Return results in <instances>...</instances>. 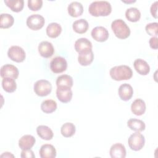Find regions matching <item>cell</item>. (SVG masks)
Wrapping results in <instances>:
<instances>
[{
    "instance_id": "obj_30",
    "label": "cell",
    "mask_w": 158,
    "mask_h": 158,
    "mask_svg": "<svg viewBox=\"0 0 158 158\" xmlns=\"http://www.w3.org/2000/svg\"><path fill=\"white\" fill-rule=\"evenodd\" d=\"M4 3L12 11L15 12H20L24 6L23 0H4Z\"/></svg>"
},
{
    "instance_id": "obj_34",
    "label": "cell",
    "mask_w": 158,
    "mask_h": 158,
    "mask_svg": "<svg viewBox=\"0 0 158 158\" xmlns=\"http://www.w3.org/2000/svg\"><path fill=\"white\" fill-rule=\"evenodd\" d=\"M43 6L42 0H28V8L33 10L36 11L41 8Z\"/></svg>"
},
{
    "instance_id": "obj_28",
    "label": "cell",
    "mask_w": 158,
    "mask_h": 158,
    "mask_svg": "<svg viewBox=\"0 0 158 158\" xmlns=\"http://www.w3.org/2000/svg\"><path fill=\"white\" fill-rule=\"evenodd\" d=\"M126 18L130 22H138L141 17V12L136 7H130L125 12Z\"/></svg>"
},
{
    "instance_id": "obj_3",
    "label": "cell",
    "mask_w": 158,
    "mask_h": 158,
    "mask_svg": "<svg viewBox=\"0 0 158 158\" xmlns=\"http://www.w3.org/2000/svg\"><path fill=\"white\" fill-rule=\"evenodd\" d=\"M111 28L115 36L118 38L125 39L130 35V28L122 19L114 20L111 23Z\"/></svg>"
},
{
    "instance_id": "obj_20",
    "label": "cell",
    "mask_w": 158,
    "mask_h": 158,
    "mask_svg": "<svg viewBox=\"0 0 158 158\" xmlns=\"http://www.w3.org/2000/svg\"><path fill=\"white\" fill-rule=\"evenodd\" d=\"M131 112L136 115H141L146 111L145 102L141 99H135L131 105Z\"/></svg>"
},
{
    "instance_id": "obj_38",
    "label": "cell",
    "mask_w": 158,
    "mask_h": 158,
    "mask_svg": "<svg viewBox=\"0 0 158 158\" xmlns=\"http://www.w3.org/2000/svg\"><path fill=\"white\" fill-rule=\"evenodd\" d=\"M1 157H14V156L13 154H10V152H4V153L1 156Z\"/></svg>"
},
{
    "instance_id": "obj_33",
    "label": "cell",
    "mask_w": 158,
    "mask_h": 158,
    "mask_svg": "<svg viewBox=\"0 0 158 158\" xmlns=\"http://www.w3.org/2000/svg\"><path fill=\"white\" fill-rule=\"evenodd\" d=\"M145 29L148 35L157 37L158 35V23L157 22H152L147 24Z\"/></svg>"
},
{
    "instance_id": "obj_36",
    "label": "cell",
    "mask_w": 158,
    "mask_h": 158,
    "mask_svg": "<svg viewBox=\"0 0 158 158\" xmlns=\"http://www.w3.org/2000/svg\"><path fill=\"white\" fill-rule=\"evenodd\" d=\"M150 47L154 49L158 48V38L156 36H152L149 39V41Z\"/></svg>"
},
{
    "instance_id": "obj_9",
    "label": "cell",
    "mask_w": 158,
    "mask_h": 158,
    "mask_svg": "<svg viewBox=\"0 0 158 158\" xmlns=\"http://www.w3.org/2000/svg\"><path fill=\"white\" fill-rule=\"evenodd\" d=\"M75 49L78 54L88 53L92 51V43L86 38H80L75 41Z\"/></svg>"
},
{
    "instance_id": "obj_4",
    "label": "cell",
    "mask_w": 158,
    "mask_h": 158,
    "mask_svg": "<svg viewBox=\"0 0 158 158\" xmlns=\"http://www.w3.org/2000/svg\"><path fill=\"white\" fill-rule=\"evenodd\" d=\"M145 139L144 136L139 132L131 134L128 139V144L130 148L135 151L141 150L144 146Z\"/></svg>"
},
{
    "instance_id": "obj_26",
    "label": "cell",
    "mask_w": 158,
    "mask_h": 158,
    "mask_svg": "<svg viewBox=\"0 0 158 158\" xmlns=\"http://www.w3.org/2000/svg\"><path fill=\"white\" fill-rule=\"evenodd\" d=\"M57 106V102L55 101L52 99H46L41 102V109L43 112L50 114L56 110Z\"/></svg>"
},
{
    "instance_id": "obj_31",
    "label": "cell",
    "mask_w": 158,
    "mask_h": 158,
    "mask_svg": "<svg viewBox=\"0 0 158 158\" xmlns=\"http://www.w3.org/2000/svg\"><path fill=\"white\" fill-rule=\"evenodd\" d=\"M75 126L70 122H67L62 125L60 128V132L63 136L69 138L72 136L75 133Z\"/></svg>"
},
{
    "instance_id": "obj_25",
    "label": "cell",
    "mask_w": 158,
    "mask_h": 158,
    "mask_svg": "<svg viewBox=\"0 0 158 158\" xmlns=\"http://www.w3.org/2000/svg\"><path fill=\"white\" fill-rule=\"evenodd\" d=\"M61 31V26L56 22H52L49 23L46 28V34L49 37L52 38H55L59 36Z\"/></svg>"
},
{
    "instance_id": "obj_12",
    "label": "cell",
    "mask_w": 158,
    "mask_h": 158,
    "mask_svg": "<svg viewBox=\"0 0 158 158\" xmlns=\"http://www.w3.org/2000/svg\"><path fill=\"white\" fill-rule=\"evenodd\" d=\"M38 49L40 56L44 58L51 57L54 52L53 45L51 43L47 41L41 42L38 45Z\"/></svg>"
},
{
    "instance_id": "obj_14",
    "label": "cell",
    "mask_w": 158,
    "mask_h": 158,
    "mask_svg": "<svg viewBox=\"0 0 158 158\" xmlns=\"http://www.w3.org/2000/svg\"><path fill=\"white\" fill-rule=\"evenodd\" d=\"M112 158H125L126 157V149L121 143L113 144L109 151Z\"/></svg>"
},
{
    "instance_id": "obj_24",
    "label": "cell",
    "mask_w": 158,
    "mask_h": 158,
    "mask_svg": "<svg viewBox=\"0 0 158 158\" xmlns=\"http://www.w3.org/2000/svg\"><path fill=\"white\" fill-rule=\"evenodd\" d=\"M73 30L79 34H83L87 31L89 25L88 22L84 19H80L75 21L72 25Z\"/></svg>"
},
{
    "instance_id": "obj_18",
    "label": "cell",
    "mask_w": 158,
    "mask_h": 158,
    "mask_svg": "<svg viewBox=\"0 0 158 158\" xmlns=\"http://www.w3.org/2000/svg\"><path fill=\"white\" fill-rule=\"evenodd\" d=\"M56 154V150L52 144H44L40 149V156L41 158H54Z\"/></svg>"
},
{
    "instance_id": "obj_22",
    "label": "cell",
    "mask_w": 158,
    "mask_h": 158,
    "mask_svg": "<svg viewBox=\"0 0 158 158\" xmlns=\"http://www.w3.org/2000/svg\"><path fill=\"white\" fill-rule=\"evenodd\" d=\"M38 135L43 139L51 140L54 136L52 130L46 125H39L36 128Z\"/></svg>"
},
{
    "instance_id": "obj_2",
    "label": "cell",
    "mask_w": 158,
    "mask_h": 158,
    "mask_svg": "<svg viewBox=\"0 0 158 158\" xmlns=\"http://www.w3.org/2000/svg\"><path fill=\"white\" fill-rule=\"evenodd\" d=\"M109 73L110 77L115 81L129 80L133 75L131 69L126 65L115 66L111 68Z\"/></svg>"
},
{
    "instance_id": "obj_8",
    "label": "cell",
    "mask_w": 158,
    "mask_h": 158,
    "mask_svg": "<svg viewBox=\"0 0 158 158\" xmlns=\"http://www.w3.org/2000/svg\"><path fill=\"white\" fill-rule=\"evenodd\" d=\"M27 25L33 30L41 29L44 25L45 20L44 17L39 14H32L27 19Z\"/></svg>"
},
{
    "instance_id": "obj_29",
    "label": "cell",
    "mask_w": 158,
    "mask_h": 158,
    "mask_svg": "<svg viewBox=\"0 0 158 158\" xmlns=\"http://www.w3.org/2000/svg\"><path fill=\"white\" fill-rule=\"evenodd\" d=\"M14 19L10 14L3 13L0 15V27L1 28H8L14 24Z\"/></svg>"
},
{
    "instance_id": "obj_37",
    "label": "cell",
    "mask_w": 158,
    "mask_h": 158,
    "mask_svg": "<svg viewBox=\"0 0 158 158\" xmlns=\"http://www.w3.org/2000/svg\"><path fill=\"white\" fill-rule=\"evenodd\" d=\"M157 1H155L151 6L150 8V11L152 15V17H154L155 19L157 18Z\"/></svg>"
},
{
    "instance_id": "obj_39",
    "label": "cell",
    "mask_w": 158,
    "mask_h": 158,
    "mask_svg": "<svg viewBox=\"0 0 158 158\" xmlns=\"http://www.w3.org/2000/svg\"><path fill=\"white\" fill-rule=\"evenodd\" d=\"M136 1L135 0H134V1H122V2H125V3H131V2H135Z\"/></svg>"
},
{
    "instance_id": "obj_7",
    "label": "cell",
    "mask_w": 158,
    "mask_h": 158,
    "mask_svg": "<svg viewBox=\"0 0 158 158\" xmlns=\"http://www.w3.org/2000/svg\"><path fill=\"white\" fill-rule=\"evenodd\" d=\"M67 62L65 58L57 56L53 58L50 62V69L55 73H60L66 70Z\"/></svg>"
},
{
    "instance_id": "obj_5",
    "label": "cell",
    "mask_w": 158,
    "mask_h": 158,
    "mask_svg": "<svg viewBox=\"0 0 158 158\" xmlns=\"http://www.w3.org/2000/svg\"><path fill=\"white\" fill-rule=\"evenodd\" d=\"M52 85L46 80H40L34 84V91L39 96H46L51 93Z\"/></svg>"
},
{
    "instance_id": "obj_16",
    "label": "cell",
    "mask_w": 158,
    "mask_h": 158,
    "mask_svg": "<svg viewBox=\"0 0 158 158\" xmlns=\"http://www.w3.org/2000/svg\"><path fill=\"white\" fill-rule=\"evenodd\" d=\"M56 85L58 88L71 89L73 86V78L69 75H60L57 78Z\"/></svg>"
},
{
    "instance_id": "obj_13",
    "label": "cell",
    "mask_w": 158,
    "mask_h": 158,
    "mask_svg": "<svg viewBox=\"0 0 158 158\" xmlns=\"http://www.w3.org/2000/svg\"><path fill=\"white\" fill-rule=\"evenodd\" d=\"M118 93L122 100L127 101L130 100L133 96V89L130 85L128 83H123L119 86Z\"/></svg>"
},
{
    "instance_id": "obj_27",
    "label": "cell",
    "mask_w": 158,
    "mask_h": 158,
    "mask_svg": "<svg viewBox=\"0 0 158 158\" xmlns=\"http://www.w3.org/2000/svg\"><path fill=\"white\" fill-rule=\"evenodd\" d=\"M2 86L4 90L7 93H13L16 90L17 84L15 79L12 78H3L2 80Z\"/></svg>"
},
{
    "instance_id": "obj_6",
    "label": "cell",
    "mask_w": 158,
    "mask_h": 158,
    "mask_svg": "<svg viewBox=\"0 0 158 158\" xmlns=\"http://www.w3.org/2000/svg\"><path fill=\"white\" fill-rule=\"evenodd\" d=\"M7 56L13 61L22 62L25 59L26 54L24 49L19 46L10 47L7 51Z\"/></svg>"
},
{
    "instance_id": "obj_21",
    "label": "cell",
    "mask_w": 158,
    "mask_h": 158,
    "mask_svg": "<svg viewBox=\"0 0 158 158\" xmlns=\"http://www.w3.org/2000/svg\"><path fill=\"white\" fill-rule=\"evenodd\" d=\"M56 95L58 99L63 102L67 103L71 101L72 98V91L71 89H64V88H57Z\"/></svg>"
},
{
    "instance_id": "obj_35",
    "label": "cell",
    "mask_w": 158,
    "mask_h": 158,
    "mask_svg": "<svg viewBox=\"0 0 158 158\" xmlns=\"http://www.w3.org/2000/svg\"><path fill=\"white\" fill-rule=\"evenodd\" d=\"M20 157L22 158H34L35 157V156L34 154V152L31 149H27V150H22L21 152Z\"/></svg>"
},
{
    "instance_id": "obj_11",
    "label": "cell",
    "mask_w": 158,
    "mask_h": 158,
    "mask_svg": "<svg viewBox=\"0 0 158 158\" xmlns=\"http://www.w3.org/2000/svg\"><path fill=\"white\" fill-rule=\"evenodd\" d=\"M92 38L99 42L106 41L109 38V32L107 30L102 26L94 27L91 31Z\"/></svg>"
},
{
    "instance_id": "obj_17",
    "label": "cell",
    "mask_w": 158,
    "mask_h": 158,
    "mask_svg": "<svg viewBox=\"0 0 158 158\" xmlns=\"http://www.w3.org/2000/svg\"><path fill=\"white\" fill-rule=\"evenodd\" d=\"M133 65L136 71L140 75H146L150 72V67L146 61L142 59H137L134 61Z\"/></svg>"
},
{
    "instance_id": "obj_10",
    "label": "cell",
    "mask_w": 158,
    "mask_h": 158,
    "mask_svg": "<svg viewBox=\"0 0 158 158\" xmlns=\"http://www.w3.org/2000/svg\"><path fill=\"white\" fill-rule=\"evenodd\" d=\"M0 74L2 78H12L14 79L17 78L19 77V70L18 69L12 64H5L1 68Z\"/></svg>"
},
{
    "instance_id": "obj_19",
    "label": "cell",
    "mask_w": 158,
    "mask_h": 158,
    "mask_svg": "<svg viewBox=\"0 0 158 158\" xmlns=\"http://www.w3.org/2000/svg\"><path fill=\"white\" fill-rule=\"evenodd\" d=\"M69 14L73 17H77L80 16L83 12V5L78 2L73 1L67 7Z\"/></svg>"
},
{
    "instance_id": "obj_1",
    "label": "cell",
    "mask_w": 158,
    "mask_h": 158,
    "mask_svg": "<svg viewBox=\"0 0 158 158\" xmlns=\"http://www.w3.org/2000/svg\"><path fill=\"white\" fill-rule=\"evenodd\" d=\"M89 14L94 17L107 16L112 11L110 4L106 1H93L89 6Z\"/></svg>"
},
{
    "instance_id": "obj_15",
    "label": "cell",
    "mask_w": 158,
    "mask_h": 158,
    "mask_svg": "<svg viewBox=\"0 0 158 158\" xmlns=\"http://www.w3.org/2000/svg\"><path fill=\"white\" fill-rule=\"evenodd\" d=\"M36 139L30 135H25L22 136L19 141V146L22 150L30 149L35 144Z\"/></svg>"
},
{
    "instance_id": "obj_23",
    "label": "cell",
    "mask_w": 158,
    "mask_h": 158,
    "mask_svg": "<svg viewBox=\"0 0 158 158\" xmlns=\"http://www.w3.org/2000/svg\"><path fill=\"white\" fill-rule=\"evenodd\" d=\"M127 126L131 130L140 132L145 130L146 125L144 122L139 119L130 118L127 122Z\"/></svg>"
},
{
    "instance_id": "obj_32",
    "label": "cell",
    "mask_w": 158,
    "mask_h": 158,
    "mask_svg": "<svg viewBox=\"0 0 158 158\" xmlns=\"http://www.w3.org/2000/svg\"><path fill=\"white\" fill-rule=\"evenodd\" d=\"M94 59V54L93 51H91L88 53L79 54L78 57V61L81 65L86 66L93 62Z\"/></svg>"
}]
</instances>
